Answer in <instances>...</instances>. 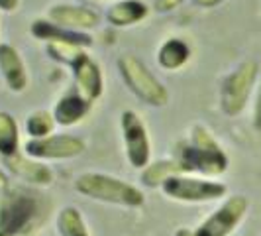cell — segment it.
Instances as JSON below:
<instances>
[{"label":"cell","mask_w":261,"mask_h":236,"mask_svg":"<svg viewBox=\"0 0 261 236\" xmlns=\"http://www.w3.org/2000/svg\"><path fill=\"white\" fill-rule=\"evenodd\" d=\"M175 161L181 173H200L208 177L222 175L230 163L220 144L200 124L193 126L189 142H181L177 146Z\"/></svg>","instance_id":"6da1fadb"},{"label":"cell","mask_w":261,"mask_h":236,"mask_svg":"<svg viewBox=\"0 0 261 236\" xmlns=\"http://www.w3.org/2000/svg\"><path fill=\"white\" fill-rule=\"evenodd\" d=\"M75 189H77V193L85 197H91V199L102 201V203L130 207V209L142 207L145 201L144 193L138 187L126 183L118 177L106 175V173H83V175H79L77 181H75Z\"/></svg>","instance_id":"7a4b0ae2"},{"label":"cell","mask_w":261,"mask_h":236,"mask_svg":"<svg viewBox=\"0 0 261 236\" xmlns=\"http://www.w3.org/2000/svg\"><path fill=\"white\" fill-rule=\"evenodd\" d=\"M118 71L138 99H142L149 106H165L169 101V92L165 85L147 69L142 59L134 53H124L118 57Z\"/></svg>","instance_id":"3957f363"},{"label":"cell","mask_w":261,"mask_h":236,"mask_svg":"<svg viewBox=\"0 0 261 236\" xmlns=\"http://www.w3.org/2000/svg\"><path fill=\"white\" fill-rule=\"evenodd\" d=\"M257 73H259L257 61L246 59L224 79L222 89H220V106H222L224 114L238 116L240 112H244L249 97L253 92V87H255Z\"/></svg>","instance_id":"277c9868"},{"label":"cell","mask_w":261,"mask_h":236,"mask_svg":"<svg viewBox=\"0 0 261 236\" xmlns=\"http://www.w3.org/2000/svg\"><path fill=\"white\" fill-rule=\"evenodd\" d=\"M38 213L34 195L22 191H6L0 199V236H18L32 224Z\"/></svg>","instance_id":"5b68a950"},{"label":"cell","mask_w":261,"mask_h":236,"mask_svg":"<svg viewBox=\"0 0 261 236\" xmlns=\"http://www.w3.org/2000/svg\"><path fill=\"white\" fill-rule=\"evenodd\" d=\"M161 191L169 199L183 201V203H208L226 195L228 187L218 181L189 177L185 173L171 175L161 183Z\"/></svg>","instance_id":"8992f818"},{"label":"cell","mask_w":261,"mask_h":236,"mask_svg":"<svg viewBox=\"0 0 261 236\" xmlns=\"http://www.w3.org/2000/svg\"><path fill=\"white\" fill-rule=\"evenodd\" d=\"M248 207L249 203L244 195H234L226 199L222 207L214 210L193 232V236H230L238 228V224L244 221Z\"/></svg>","instance_id":"52a82bcc"},{"label":"cell","mask_w":261,"mask_h":236,"mask_svg":"<svg viewBox=\"0 0 261 236\" xmlns=\"http://www.w3.org/2000/svg\"><path fill=\"white\" fill-rule=\"evenodd\" d=\"M120 126H122V136L126 144V156L132 168L145 170L151 157V144H149V136H147L142 118L134 110H124L120 116Z\"/></svg>","instance_id":"ba28073f"},{"label":"cell","mask_w":261,"mask_h":236,"mask_svg":"<svg viewBox=\"0 0 261 236\" xmlns=\"http://www.w3.org/2000/svg\"><path fill=\"white\" fill-rule=\"evenodd\" d=\"M24 150L34 159H71L85 152V142L71 134H51L47 138L28 140Z\"/></svg>","instance_id":"9c48e42d"},{"label":"cell","mask_w":261,"mask_h":236,"mask_svg":"<svg viewBox=\"0 0 261 236\" xmlns=\"http://www.w3.org/2000/svg\"><path fill=\"white\" fill-rule=\"evenodd\" d=\"M49 20L57 26L71 30V32H85L100 24V16L79 4H57L49 10Z\"/></svg>","instance_id":"30bf717a"},{"label":"cell","mask_w":261,"mask_h":236,"mask_svg":"<svg viewBox=\"0 0 261 236\" xmlns=\"http://www.w3.org/2000/svg\"><path fill=\"white\" fill-rule=\"evenodd\" d=\"M73 69V77H75V85H77V92L83 95L89 101H96L102 95V73L98 63L92 59L89 53H83L77 61L71 65Z\"/></svg>","instance_id":"8fae6325"},{"label":"cell","mask_w":261,"mask_h":236,"mask_svg":"<svg viewBox=\"0 0 261 236\" xmlns=\"http://www.w3.org/2000/svg\"><path fill=\"white\" fill-rule=\"evenodd\" d=\"M0 73L6 81L8 89L14 92L26 91L28 71L18 50L10 43H0Z\"/></svg>","instance_id":"7c38bea8"},{"label":"cell","mask_w":261,"mask_h":236,"mask_svg":"<svg viewBox=\"0 0 261 236\" xmlns=\"http://www.w3.org/2000/svg\"><path fill=\"white\" fill-rule=\"evenodd\" d=\"M32 36L41 39V41H45V43L61 41V43H75V45H81V48L92 45V38L89 34L65 30V28L53 24L51 20H36L32 24Z\"/></svg>","instance_id":"4fadbf2b"},{"label":"cell","mask_w":261,"mask_h":236,"mask_svg":"<svg viewBox=\"0 0 261 236\" xmlns=\"http://www.w3.org/2000/svg\"><path fill=\"white\" fill-rule=\"evenodd\" d=\"M2 161L14 175L22 177L24 181L38 185H49L53 181V173L47 166L34 161V159H28V157L20 156V154H14L10 157H2Z\"/></svg>","instance_id":"5bb4252c"},{"label":"cell","mask_w":261,"mask_h":236,"mask_svg":"<svg viewBox=\"0 0 261 236\" xmlns=\"http://www.w3.org/2000/svg\"><path fill=\"white\" fill-rule=\"evenodd\" d=\"M91 106V101L85 99L83 95H79L77 91L67 92L65 97H61L59 103L55 105L53 116H55V122L61 124V126H73L89 114Z\"/></svg>","instance_id":"9a60e30c"},{"label":"cell","mask_w":261,"mask_h":236,"mask_svg":"<svg viewBox=\"0 0 261 236\" xmlns=\"http://www.w3.org/2000/svg\"><path fill=\"white\" fill-rule=\"evenodd\" d=\"M147 12H149V8L142 0H120L106 10V20H108V24L116 28L134 26L140 20H144Z\"/></svg>","instance_id":"2e32d148"},{"label":"cell","mask_w":261,"mask_h":236,"mask_svg":"<svg viewBox=\"0 0 261 236\" xmlns=\"http://www.w3.org/2000/svg\"><path fill=\"white\" fill-rule=\"evenodd\" d=\"M189 59H191V48L181 38H169L167 41H163V45L157 52L159 65L167 71L181 69Z\"/></svg>","instance_id":"e0dca14e"},{"label":"cell","mask_w":261,"mask_h":236,"mask_svg":"<svg viewBox=\"0 0 261 236\" xmlns=\"http://www.w3.org/2000/svg\"><path fill=\"white\" fill-rule=\"evenodd\" d=\"M18 146H20V134L16 118L6 110H0V156L10 157L18 154Z\"/></svg>","instance_id":"ac0fdd59"},{"label":"cell","mask_w":261,"mask_h":236,"mask_svg":"<svg viewBox=\"0 0 261 236\" xmlns=\"http://www.w3.org/2000/svg\"><path fill=\"white\" fill-rule=\"evenodd\" d=\"M57 232L59 236H91L85 219L77 207H63L57 215Z\"/></svg>","instance_id":"d6986e66"},{"label":"cell","mask_w":261,"mask_h":236,"mask_svg":"<svg viewBox=\"0 0 261 236\" xmlns=\"http://www.w3.org/2000/svg\"><path fill=\"white\" fill-rule=\"evenodd\" d=\"M55 116L49 110H36L26 118V132L32 136L30 140H39V138H47L53 134L55 128Z\"/></svg>","instance_id":"ffe728a7"},{"label":"cell","mask_w":261,"mask_h":236,"mask_svg":"<svg viewBox=\"0 0 261 236\" xmlns=\"http://www.w3.org/2000/svg\"><path fill=\"white\" fill-rule=\"evenodd\" d=\"M181 170H179V166H177V161L173 159V161H157V163H151V166H147L144 170V175H142V179H144V183L147 187H161V183L171 177V175H179Z\"/></svg>","instance_id":"44dd1931"},{"label":"cell","mask_w":261,"mask_h":236,"mask_svg":"<svg viewBox=\"0 0 261 236\" xmlns=\"http://www.w3.org/2000/svg\"><path fill=\"white\" fill-rule=\"evenodd\" d=\"M45 50H47L51 59L59 61V63H65V65H69V67L73 65L83 53H87L85 48H81V45H75V43H61V41H51V43H47Z\"/></svg>","instance_id":"7402d4cb"},{"label":"cell","mask_w":261,"mask_h":236,"mask_svg":"<svg viewBox=\"0 0 261 236\" xmlns=\"http://www.w3.org/2000/svg\"><path fill=\"white\" fill-rule=\"evenodd\" d=\"M185 0H153V8H155V12H171V10H175L177 6H181Z\"/></svg>","instance_id":"603a6c76"},{"label":"cell","mask_w":261,"mask_h":236,"mask_svg":"<svg viewBox=\"0 0 261 236\" xmlns=\"http://www.w3.org/2000/svg\"><path fill=\"white\" fill-rule=\"evenodd\" d=\"M253 126L257 132H261V87L255 97V106H253Z\"/></svg>","instance_id":"cb8c5ba5"},{"label":"cell","mask_w":261,"mask_h":236,"mask_svg":"<svg viewBox=\"0 0 261 236\" xmlns=\"http://www.w3.org/2000/svg\"><path fill=\"white\" fill-rule=\"evenodd\" d=\"M18 4H20V0H0V10L12 12V10L18 8Z\"/></svg>","instance_id":"d4e9b609"},{"label":"cell","mask_w":261,"mask_h":236,"mask_svg":"<svg viewBox=\"0 0 261 236\" xmlns=\"http://www.w3.org/2000/svg\"><path fill=\"white\" fill-rule=\"evenodd\" d=\"M8 187H10V179H8V175L4 171L0 170V193H6Z\"/></svg>","instance_id":"484cf974"},{"label":"cell","mask_w":261,"mask_h":236,"mask_svg":"<svg viewBox=\"0 0 261 236\" xmlns=\"http://www.w3.org/2000/svg\"><path fill=\"white\" fill-rule=\"evenodd\" d=\"M222 0H195V4L198 6H202V8H214V6H218Z\"/></svg>","instance_id":"4316f807"}]
</instances>
